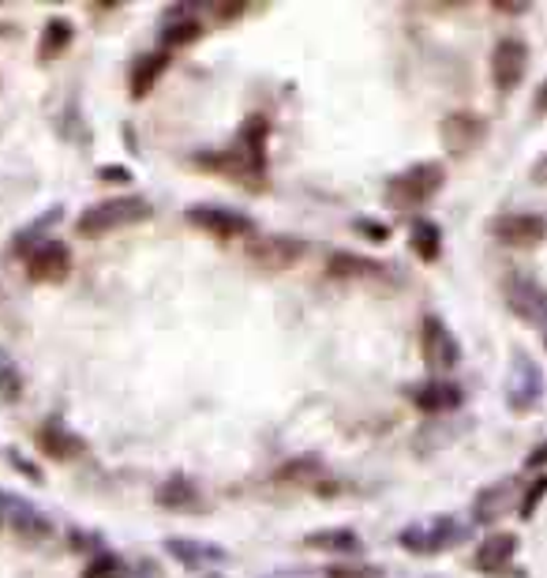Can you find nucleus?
<instances>
[{"label": "nucleus", "instance_id": "nucleus-2", "mask_svg": "<svg viewBox=\"0 0 547 578\" xmlns=\"http://www.w3.org/2000/svg\"><path fill=\"white\" fill-rule=\"evenodd\" d=\"M0 526L12 530L16 537H23V541H45L53 534L49 518L16 493H0Z\"/></svg>", "mask_w": 547, "mask_h": 578}, {"label": "nucleus", "instance_id": "nucleus-14", "mask_svg": "<svg viewBox=\"0 0 547 578\" xmlns=\"http://www.w3.org/2000/svg\"><path fill=\"white\" fill-rule=\"evenodd\" d=\"M514 552H517V537L495 534V537H487L480 548H476V567L487 571V575H499V571H506V564L514 560Z\"/></svg>", "mask_w": 547, "mask_h": 578}, {"label": "nucleus", "instance_id": "nucleus-9", "mask_svg": "<svg viewBox=\"0 0 547 578\" xmlns=\"http://www.w3.org/2000/svg\"><path fill=\"white\" fill-rule=\"evenodd\" d=\"M247 252H252V260L263 271H290L307 256L304 241H296V237H263V241H255Z\"/></svg>", "mask_w": 547, "mask_h": 578}, {"label": "nucleus", "instance_id": "nucleus-20", "mask_svg": "<svg viewBox=\"0 0 547 578\" xmlns=\"http://www.w3.org/2000/svg\"><path fill=\"white\" fill-rule=\"evenodd\" d=\"M68 42H72V23H68V19H49L45 31H42V45H38V53H42L45 61H53L57 53H64Z\"/></svg>", "mask_w": 547, "mask_h": 578}, {"label": "nucleus", "instance_id": "nucleus-1", "mask_svg": "<svg viewBox=\"0 0 547 578\" xmlns=\"http://www.w3.org/2000/svg\"><path fill=\"white\" fill-rule=\"evenodd\" d=\"M465 537V526L454 523V518H432V523H416V526H405L402 530V548L405 552H416V556H435V552H446L454 548L457 541Z\"/></svg>", "mask_w": 547, "mask_h": 578}, {"label": "nucleus", "instance_id": "nucleus-3", "mask_svg": "<svg viewBox=\"0 0 547 578\" xmlns=\"http://www.w3.org/2000/svg\"><path fill=\"white\" fill-rule=\"evenodd\" d=\"M139 219H146L143 200H109L79 214V233H83V237H102V233L117 230V225H128Z\"/></svg>", "mask_w": 547, "mask_h": 578}, {"label": "nucleus", "instance_id": "nucleus-27", "mask_svg": "<svg viewBox=\"0 0 547 578\" xmlns=\"http://www.w3.org/2000/svg\"><path fill=\"white\" fill-rule=\"evenodd\" d=\"M503 507H506V488H495V493L480 496V504H476V518H495V515H503Z\"/></svg>", "mask_w": 547, "mask_h": 578}, {"label": "nucleus", "instance_id": "nucleus-26", "mask_svg": "<svg viewBox=\"0 0 547 578\" xmlns=\"http://www.w3.org/2000/svg\"><path fill=\"white\" fill-rule=\"evenodd\" d=\"M320 474V466L312 463V458H307V463H290V466H282L277 469V481H285V485H301V481H307V477H315Z\"/></svg>", "mask_w": 547, "mask_h": 578}, {"label": "nucleus", "instance_id": "nucleus-18", "mask_svg": "<svg viewBox=\"0 0 547 578\" xmlns=\"http://www.w3.org/2000/svg\"><path fill=\"white\" fill-rule=\"evenodd\" d=\"M409 241H413V252L421 256L424 263H432V260H439V252H443V233H439V225L435 222H416L413 225V233H409Z\"/></svg>", "mask_w": 547, "mask_h": 578}, {"label": "nucleus", "instance_id": "nucleus-24", "mask_svg": "<svg viewBox=\"0 0 547 578\" xmlns=\"http://www.w3.org/2000/svg\"><path fill=\"white\" fill-rule=\"evenodd\" d=\"M165 507H188V504H199V493L188 481H169L162 493H158Z\"/></svg>", "mask_w": 547, "mask_h": 578}, {"label": "nucleus", "instance_id": "nucleus-7", "mask_svg": "<svg viewBox=\"0 0 547 578\" xmlns=\"http://www.w3.org/2000/svg\"><path fill=\"white\" fill-rule=\"evenodd\" d=\"M421 354L432 368H454L457 357H462V349H457V338L446 331V323L439 316H427L421 323Z\"/></svg>", "mask_w": 547, "mask_h": 578}, {"label": "nucleus", "instance_id": "nucleus-25", "mask_svg": "<svg viewBox=\"0 0 547 578\" xmlns=\"http://www.w3.org/2000/svg\"><path fill=\"white\" fill-rule=\"evenodd\" d=\"M19 391H23V379H19V372H16L12 361L0 354V398H4V402H16Z\"/></svg>", "mask_w": 547, "mask_h": 578}, {"label": "nucleus", "instance_id": "nucleus-23", "mask_svg": "<svg viewBox=\"0 0 547 578\" xmlns=\"http://www.w3.org/2000/svg\"><path fill=\"white\" fill-rule=\"evenodd\" d=\"M312 548H331V552H353L356 548V534L353 530H320L307 537Z\"/></svg>", "mask_w": 547, "mask_h": 578}, {"label": "nucleus", "instance_id": "nucleus-5", "mask_svg": "<svg viewBox=\"0 0 547 578\" xmlns=\"http://www.w3.org/2000/svg\"><path fill=\"white\" fill-rule=\"evenodd\" d=\"M503 293H506V305H510L517 316L536 323V327H547V290L536 286L533 278L525 274H510L503 282Z\"/></svg>", "mask_w": 547, "mask_h": 578}, {"label": "nucleus", "instance_id": "nucleus-12", "mask_svg": "<svg viewBox=\"0 0 547 578\" xmlns=\"http://www.w3.org/2000/svg\"><path fill=\"white\" fill-rule=\"evenodd\" d=\"M68 267H72L68 249H61V244H42V249H34L31 260H27V278L31 282H57V278H64Z\"/></svg>", "mask_w": 547, "mask_h": 578}, {"label": "nucleus", "instance_id": "nucleus-33", "mask_svg": "<svg viewBox=\"0 0 547 578\" xmlns=\"http://www.w3.org/2000/svg\"><path fill=\"white\" fill-rule=\"evenodd\" d=\"M533 110H536V113H547V83L540 87V94H536V102H533Z\"/></svg>", "mask_w": 547, "mask_h": 578}, {"label": "nucleus", "instance_id": "nucleus-8", "mask_svg": "<svg viewBox=\"0 0 547 578\" xmlns=\"http://www.w3.org/2000/svg\"><path fill=\"white\" fill-rule=\"evenodd\" d=\"M203 170H217L225 173V178H259L263 173V151H259V143H244V151H222V154H203L199 159Z\"/></svg>", "mask_w": 547, "mask_h": 578}, {"label": "nucleus", "instance_id": "nucleus-32", "mask_svg": "<svg viewBox=\"0 0 547 578\" xmlns=\"http://www.w3.org/2000/svg\"><path fill=\"white\" fill-rule=\"evenodd\" d=\"M529 466H547V444L533 450V455H529Z\"/></svg>", "mask_w": 547, "mask_h": 578}, {"label": "nucleus", "instance_id": "nucleus-22", "mask_svg": "<svg viewBox=\"0 0 547 578\" xmlns=\"http://www.w3.org/2000/svg\"><path fill=\"white\" fill-rule=\"evenodd\" d=\"M169 552L188 567H206V564L222 560L217 548H206V545H195V541H169Z\"/></svg>", "mask_w": 547, "mask_h": 578}, {"label": "nucleus", "instance_id": "nucleus-13", "mask_svg": "<svg viewBox=\"0 0 547 578\" xmlns=\"http://www.w3.org/2000/svg\"><path fill=\"white\" fill-rule=\"evenodd\" d=\"M443 135L457 154H465L484 140V121L480 116H473V113H454V116H446Z\"/></svg>", "mask_w": 547, "mask_h": 578}, {"label": "nucleus", "instance_id": "nucleus-29", "mask_svg": "<svg viewBox=\"0 0 547 578\" xmlns=\"http://www.w3.org/2000/svg\"><path fill=\"white\" fill-rule=\"evenodd\" d=\"M547 493V477H540L533 488H529V496H525V504H521V515H533V507H536V499H540Z\"/></svg>", "mask_w": 547, "mask_h": 578}, {"label": "nucleus", "instance_id": "nucleus-28", "mask_svg": "<svg viewBox=\"0 0 547 578\" xmlns=\"http://www.w3.org/2000/svg\"><path fill=\"white\" fill-rule=\"evenodd\" d=\"M87 578H121V564H117L113 556H102V560L91 564V571H87Z\"/></svg>", "mask_w": 547, "mask_h": 578}, {"label": "nucleus", "instance_id": "nucleus-21", "mask_svg": "<svg viewBox=\"0 0 547 578\" xmlns=\"http://www.w3.org/2000/svg\"><path fill=\"white\" fill-rule=\"evenodd\" d=\"M162 38H165L169 45L195 42V38H199V23H195V19H192V12H184V8H176V12L165 19V27H162Z\"/></svg>", "mask_w": 547, "mask_h": 578}, {"label": "nucleus", "instance_id": "nucleus-19", "mask_svg": "<svg viewBox=\"0 0 547 578\" xmlns=\"http://www.w3.org/2000/svg\"><path fill=\"white\" fill-rule=\"evenodd\" d=\"M38 439H42L45 455H53V458H75L79 450H83V444H79L72 433H64V428H57V425H45Z\"/></svg>", "mask_w": 547, "mask_h": 578}, {"label": "nucleus", "instance_id": "nucleus-6", "mask_svg": "<svg viewBox=\"0 0 547 578\" xmlns=\"http://www.w3.org/2000/svg\"><path fill=\"white\" fill-rule=\"evenodd\" d=\"M525 68H529V45L521 42V38H503L499 45H495L492 53V80L495 87L506 94L514 91L517 83H521Z\"/></svg>", "mask_w": 547, "mask_h": 578}, {"label": "nucleus", "instance_id": "nucleus-31", "mask_svg": "<svg viewBox=\"0 0 547 578\" xmlns=\"http://www.w3.org/2000/svg\"><path fill=\"white\" fill-rule=\"evenodd\" d=\"M102 178H105V181H128L132 173H128V170H117V165H105Z\"/></svg>", "mask_w": 547, "mask_h": 578}, {"label": "nucleus", "instance_id": "nucleus-11", "mask_svg": "<svg viewBox=\"0 0 547 578\" xmlns=\"http://www.w3.org/2000/svg\"><path fill=\"white\" fill-rule=\"evenodd\" d=\"M492 237L503 244H536L547 237V219H540V214H521V211L499 214V219L492 222Z\"/></svg>", "mask_w": 547, "mask_h": 578}, {"label": "nucleus", "instance_id": "nucleus-16", "mask_svg": "<svg viewBox=\"0 0 547 578\" xmlns=\"http://www.w3.org/2000/svg\"><path fill=\"white\" fill-rule=\"evenodd\" d=\"M326 271L337 274V278H375V274H383V263L353 256V252H334L326 260Z\"/></svg>", "mask_w": 547, "mask_h": 578}, {"label": "nucleus", "instance_id": "nucleus-15", "mask_svg": "<svg viewBox=\"0 0 547 578\" xmlns=\"http://www.w3.org/2000/svg\"><path fill=\"white\" fill-rule=\"evenodd\" d=\"M416 406L424 409V414H446V409H454L462 395H457L454 384H446V379H435V384H424L416 387Z\"/></svg>", "mask_w": 547, "mask_h": 578}, {"label": "nucleus", "instance_id": "nucleus-17", "mask_svg": "<svg viewBox=\"0 0 547 578\" xmlns=\"http://www.w3.org/2000/svg\"><path fill=\"white\" fill-rule=\"evenodd\" d=\"M162 72H165V53H143L132 64V94L135 98L151 94L154 83L162 80Z\"/></svg>", "mask_w": 547, "mask_h": 578}, {"label": "nucleus", "instance_id": "nucleus-10", "mask_svg": "<svg viewBox=\"0 0 547 578\" xmlns=\"http://www.w3.org/2000/svg\"><path fill=\"white\" fill-rule=\"evenodd\" d=\"M192 222L199 230L214 233V237H222V241L247 237V233H252V219H244L241 211H229V207H211V203L192 207Z\"/></svg>", "mask_w": 547, "mask_h": 578}, {"label": "nucleus", "instance_id": "nucleus-4", "mask_svg": "<svg viewBox=\"0 0 547 578\" xmlns=\"http://www.w3.org/2000/svg\"><path fill=\"white\" fill-rule=\"evenodd\" d=\"M439 189H443V165L439 162H424V165H413V170H405L402 178H394L391 200L416 207V203L432 200V195Z\"/></svg>", "mask_w": 547, "mask_h": 578}, {"label": "nucleus", "instance_id": "nucleus-30", "mask_svg": "<svg viewBox=\"0 0 547 578\" xmlns=\"http://www.w3.org/2000/svg\"><path fill=\"white\" fill-rule=\"evenodd\" d=\"M331 578H372V575L361 571V567H337V571H331Z\"/></svg>", "mask_w": 547, "mask_h": 578}]
</instances>
